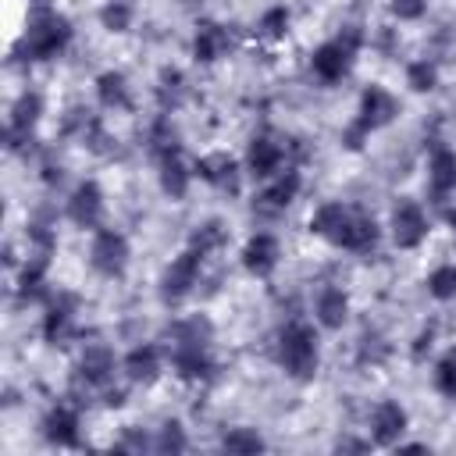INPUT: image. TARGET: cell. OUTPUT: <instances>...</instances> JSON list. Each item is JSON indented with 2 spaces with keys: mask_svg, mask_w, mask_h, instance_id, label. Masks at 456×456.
Instances as JSON below:
<instances>
[{
  "mask_svg": "<svg viewBox=\"0 0 456 456\" xmlns=\"http://www.w3.org/2000/svg\"><path fill=\"white\" fill-rule=\"evenodd\" d=\"M221 449L224 452H239V456H253V452H264V438L253 428H232L221 438Z\"/></svg>",
  "mask_w": 456,
  "mask_h": 456,
  "instance_id": "30",
  "label": "cell"
},
{
  "mask_svg": "<svg viewBox=\"0 0 456 456\" xmlns=\"http://www.w3.org/2000/svg\"><path fill=\"white\" fill-rule=\"evenodd\" d=\"M428 185L435 200H445L449 192H456V153L449 146H435L431 160H428Z\"/></svg>",
  "mask_w": 456,
  "mask_h": 456,
  "instance_id": "18",
  "label": "cell"
},
{
  "mask_svg": "<svg viewBox=\"0 0 456 456\" xmlns=\"http://www.w3.org/2000/svg\"><path fill=\"white\" fill-rule=\"evenodd\" d=\"M338 449H349V452H363L367 445H363V442H353V438H346V442H338Z\"/></svg>",
  "mask_w": 456,
  "mask_h": 456,
  "instance_id": "41",
  "label": "cell"
},
{
  "mask_svg": "<svg viewBox=\"0 0 456 456\" xmlns=\"http://www.w3.org/2000/svg\"><path fill=\"white\" fill-rule=\"evenodd\" d=\"M196 175L203 182H210L214 189L239 192V164L228 153H207V157H200L196 160Z\"/></svg>",
  "mask_w": 456,
  "mask_h": 456,
  "instance_id": "16",
  "label": "cell"
},
{
  "mask_svg": "<svg viewBox=\"0 0 456 456\" xmlns=\"http://www.w3.org/2000/svg\"><path fill=\"white\" fill-rule=\"evenodd\" d=\"M210 335H214V324L196 314V317L175 321V324L167 328V349H175V346H207Z\"/></svg>",
  "mask_w": 456,
  "mask_h": 456,
  "instance_id": "23",
  "label": "cell"
},
{
  "mask_svg": "<svg viewBox=\"0 0 456 456\" xmlns=\"http://www.w3.org/2000/svg\"><path fill=\"white\" fill-rule=\"evenodd\" d=\"M75 335V296L57 292L46 299V317H43V338L50 346H64Z\"/></svg>",
  "mask_w": 456,
  "mask_h": 456,
  "instance_id": "9",
  "label": "cell"
},
{
  "mask_svg": "<svg viewBox=\"0 0 456 456\" xmlns=\"http://www.w3.org/2000/svg\"><path fill=\"white\" fill-rule=\"evenodd\" d=\"M36 4H39V7H43V4H46V0H36Z\"/></svg>",
  "mask_w": 456,
  "mask_h": 456,
  "instance_id": "43",
  "label": "cell"
},
{
  "mask_svg": "<svg viewBox=\"0 0 456 456\" xmlns=\"http://www.w3.org/2000/svg\"><path fill=\"white\" fill-rule=\"evenodd\" d=\"M296 192H299V175H296V171H285V175H278L264 192H256L253 214H256V217H278V214L296 200Z\"/></svg>",
  "mask_w": 456,
  "mask_h": 456,
  "instance_id": "10",
  "label": "cell"
},
{
  "mask_svg": "<svg viewBox=\"0 0 456 456\" xmlns=\"http://www.w3.org/2000/svg\"><path fill=\"white\" fill-rule=\"evenodd\" d=\"M171 353V367L185 378V381H203L214 374V363L207 356V346H175Z\"/></svg>",
  "mask_w": 456,
  "mask_h": 456,
  "instance_id": "19",
  "label": "cell"
},
{
  "mask_svg": "<svg viewBox=\"0 0 456 456\" xmlns=\"http://www.w3.org/2000/svg\"><path fill=\"white\" fill-rule=\"evenodd\" d=\"M378 224H374V217L370 214H363V210H356L353 214V228H349V242H346V249H353V253H370L374 246H378Z\"/></svg>",
  "mask_w": 456,
  "mask_h": 456,
  "instance_id": "28",
  "label": "cell"
},
{
  "mask_svg": "<svg viewBox=\"0 0 456 456\" xmlns=\"http://www.w3.org/2000/svg\"><path fill=\"white\" fill-rule=\"evenodd\" d=\"M125 374H128V381H135V385H150L157 374H160V349L157 346H135L128 356H125Z\"/></svg>",
  "mask_w": 456,
  "mask_h": 456,
  "instance_id": "22",
  "label": "cell"
},
{
  "mask_svg": "<svg viewBox=\"0 0 456 456\" xmlns=\"http://www.w3.org/2000/svg\"><path fill=\"white\" fill-rule=\"evenodd\" d=\"M150 150L157 153V160H160L164 153H175V150H178V132L171 128L167 118H160V121L153 125V132H150Z\"/></svg>",
  "mask_w": 456,
  "mask_h": 456,
  "instance_id": "35",
  "label": "cell"
},
{
  "mask_svg": "<svg viewBox=\"0 0 456 456\" xmlns=\"http://www.w3.org/2000/svg\"><path fill=\"white\" fill-rule=\"evenodd\" d=\"M100 21H103V28H110V32H128V25H132V7H128L125 0H110V4L100 7Z\"/></svg>",
  "mask_w": 456,
  "mask_h": 456,
  "instance_id": "33",
  "label": "cell"
},
{
  "mask_svg": "<svg viewBox=\"0 0 456 456\" xmlns=\"http://www.w3.org/2000/svg\"><path fill=\"white\" fill-rule=\"evenodd\" d=\"M403 431H406V410H403L399 403H392V399L378 403V406H374V417H370V435H374V442H378V445H395Z\"/></svg>",
  "mask_w": 456,
  "mask_h": 456,
  "instance_id": "17",
  "label": "cell"
},
{
  "mask_svg": "<svg viewBox=\"0 0 456 456\" xmlns=\"http://www.w3.org/2000/svg\"><path fill=\"white\" fill-rule=\"evenodd\" d=\"M278 256H281V246H278V239L267 235V232H256V235L242 246V267H246L249 274H256V278H267V274L278 267Z\"/></svg>",
  "mask_w": 456,
  "mask_h": 456,
  "instance_id": "12",
  "label": "cell"
},
{
  "mask_svg": "<svg viewBox=\"0 0 456 456\" xmlns=\"http://www.w3.org/2000/svg\"><path fill=\"white\" fill-rule=\"evenodd\" d=\"M71 43V21L57 11H46L39 7L32 18H28V28L18 43V53L28 57V61H50L57 57L64 46Z\"/></svg>",
  "mask_w": 456,
  "mask_h": 456,
  "instance_id": "2",
  "label": "cell"
},
{
  "mask_svg": "<svg viewBox=\"0 0 456 456\" xmlns=\"http://www.w3.org/2000/svg\"><path fill=\"white\" fill-rule=\"evenodd\" d=\"M289 32V11L285 7H271L264 18H260V36L264 39H281Z\"/></svg>",
  "mask_w": 456,
  "mask_h": 456,
  "instance_id": "37",
  "label": "cell"
},
{
  "mask_svg": "<svg viewBox=\"0 0 456 456\" xmlns=\"http://www.w3.org/2000/svg\"><path fill=\"white\" fill-rule=\"evenodd\" d=\"M445 221H449V224H452V232H456V210H449V214H445Z\"/></svg>",
  "mask_w": 456,
  "mask_h": 456,
  "instance_id": "42",
  "label": "cell"
},
{
  "mask_svg": "<svg viewBox=\"0 0 456 456\" xmlns=\"http://www.w3.org/2000/svg\"><path fill=\"white\" fill-rule=\"evenodd\" d=\"M200 253L196 249H185L182 256H175L167 267H164V274H160V299L167 303V306H175V303H182L189 292H192V285H196V278H200Z\"/></svg>",
  "mask_w": 456,
  "mask_h": 456,
  "instance_id": "5",
  "label": "cell"
},
{
  "mask_svg": "<svg viewBox=\"0 0 456 456\" xmlns=\"http://www.w3.org/2000/svg\"><path fill=\"white\" fill-rule=\"evenodd\" d=\"M43 435L50 445H78V413L71 406H53L43 417Z\"/></svg>",
  "mask_w": 456,
  "mask_h": 456,
  "instance_id": "20",
  "label": "cell"
},
{
  "mask_svg": "<svg viewBox=\"0 0 456 456\" xmlns=\"http://www.w3.org/2000/svg\"><path fill=\"white\" fill-rule=\"evenodd\" d=\"M353 214H356V207H346V203H324V207L314 210V217H310V232L321 235V239H328L331 246H342V249H346V242H349V228H353Z\"/></svg>",
  "mask_w": 456,
  "mask_h": 456,
  "instance_id": "7",
  "label": "cell"
},
{
  "mask_svg": "<svg viewBox=\"0 0 456 456\" xmlns=\"http://www.w3.org/2000/svg\"><path fill=\"white\" fill-rule=\"evenodd\" d=\"M39 114H43V96H39V93H32V89H25V93L14 100V107H11L7 142H11V146H18V139H28V132H32V128H36V121H39Z\"/></svg>",
  "mask_w": 456,
  "mask_h": 456,
  "instance_id": "14",
  "label": "cell"
},
{
  "mask_svg": "<svg viewBox=\"0 0 456 456\" xmlns=\"http://www.w3.org/2000/svg\"><path fill=\"white\" fill-rule=\"evenodd\" d=\"M274 356H278V363H281V370H285L289 378H296V381H310V378L317 374V363H321L314 328L303 324V321L285 324V328L278 331Z\"/></svg>",
  "mask_w": 456,
  "mask_h": 456,
  "instance_id": "1",
  "label": "cell"
},
{
  "mask_svg": "<svg viewBox=\"0 0 456 456\" xmlns=\"http://www.w3.org/2000/svg\"><path fill=\"white\" fill-rule=\"evenodd\" d=\"M185 431H182V424L178 420H167V424H160V431H157V438H153V449L157 452H185Z\"/></svg>",
  "mask_w": 456,
  "mask_h": 456,
  "instance_id": "34",
  "label": "cell"
},
{
  "mask_svg": "<svg viewBox=\"0 0 456 456\" xmlns=\"http://www.w3.org/2000/svg\"><path fill=\"white\" fill-rule=\"evenodd\" d=\"M68 217L78 224V228H96L100 217H103V192L96 182H82L71 200H68Z\"/></svg>",
  "mask_w": 456,
  "mask_h": 456,
  "instance_id": "13",
  "label": "cell"
},
{
  "mask_svg": "<svg viewBox=\"0 0 456 456\" xmlns=\"http://www.w3.org/2000/svg\"><path fill=\"white\" fill-rule=\"evenodd\" d=\"M424 235H428V217H424V210H420L413 200H399V203L392 207V239H395V246H399V249H413V246L424 242Z\"/></svg>",
  "mask_w": 456,
  "mask_h": 456,
  "instance_id": "8",
  "label": "cell"
},
{
  "mask_svg": "<svg viewBox=\"0 0 456 456\" xmlns=\"http://www.w3.org/2000/svg\"><path fill=\"white\" fill-rule=\"evenodd\" d=\"M424 7H428V0H392V14L399 21H417L424 14Z\"/></svg>",
  "mask_w": 456,
  "mask_h": 456,
  "instance_id": "38",
  "label": "cell"
},
{
  "mask_svg": "<svg viewBox=\"0 0 456 456\" xmlns=\"http://www.w3.org/2000/svg\"><path fill=\"white\" fill-rule=\"evenodd\" d=\"M89 264L103 278H121L128 267V239L114 228H100L93 235V246H89Z\"/></svg>",
  "mask_w": 456,
  "mask_h": 456,
  "instance_id": "4",
  "label": "cell"
},
{
  "mask_svg": "<svg viewBox=\"0 0 456 456\" xmlns=\"http://www.w3.org/2000/svg\"><path fill=\"white\" fill-rule=\"evenodd\" d=\"M110 374H114V353L107 346H86L78 360V378L86 385H107Z\"/></svg>",
  "mask_w": 456,
  "mask_h": 456,
  "instance_id": "21",
  "label": "cell"
},
{
  "mask_svg": "<svg viewBox=\"0 0 456 456\" xmlns=\"http://www.w3.org/2000/svg\"><path fill=\"white\" fill-rule=\"evenodd\" d=\"M118 449H121V452H142V449H153V442H150L146 435H139L135 428H128L125 438L118 442Z\"/></svg>",
  "mask_w": 456,
  "mask_h": 456,
  "instance_id": "39",
  "label": "cell"
},
{
  "mask_svg": "<svg viewBox=\"0 0 456 456\" xmlns=\"http://www.w3.org/2000/svg\"><path fill=\"white\" fill-rule=\"evenodd\" d=\"M435 388L449 399H456V349L445 353L438 363H435Z\"/></svg>",
  "mask_w": 456,
  "mask_h": 456,
  "instance_id": "36",
  "label": "cell"
},
{
  "mask_svg": "<svg viewBox=\"0 0 456 456\" xmlns=\"http://www.w3.org/2000/svg\"><path fill=\"white\" fill-rule=\"evenodd\" d=\"M346 317H349V296L342 289H335V285L321 289L317 292V321L335 331V328L346 324Z\"/></svg>",
  "mask_w": 456,
  "mask_h": 456,
  "instance_id": "25",
  "label": "cell"
},
{
  "mask_svg": "<svg viewBox=\"0 0 456 456\" xmlns=\"http://www.w3.org/2000/svg\"><path fill=\"white\" fill-rule=\"evenodd\" d=\"M224 242H228V228H224V221H217V217H210V221L196 224V232L189 235V249H196L200 256H207V253L221 249Z\"/></svg>",
  "mask_w": 456,
  "mask_h": 456,
  "instance_id": "27",
  "label": "cell"
},
{
  "mask_svg": "<svg viewBox=\"0 0 456 456\" xmlns=\"http://www.w3.org/2000/svg\"><path fill=\"white\" fill-rule=\"evenodd\" d=\"M232 46V36L224 25L217 21H200L196 25V36H192V57L200 64H214L217 57H224V50Z\"/></svg>",
  "mask_w": 456,
  "mask_h": 456,
  "instance_id": "15",
  "label": "cell"
},
{
  "mask_svg": "<svg viewBox=\"0 0 456 456\" xmlns=\"http://www.w3.org/2000/svg\"><path fill=\"white\" fill-rule=\"evenodd\" d=\"M360 43H363V36H360V28H356V25L342 28V36H338V39H331V43H324V46H317V50H314V57H310L314 75H317L321 82H338V78L349 71L353 53L360 50Z\"/></svg>",
  "mask_w": 456,
  "mask_h": 456,
  "instance_id": "3",
  "label": "cell"
},
{
  "mask_svg": "<svg viewBox=\"0 0 456 456\" xmlns=\"http://www.w3.org/2000/svg\"><path fill=\"white\" fill-rule=\"evenodd\" d=\"M157 164H160V189L171 200H185V192H189V167H185L182 153L178 150L175 153H164Z\"/></svg>",
  "mask_w": 456,
  "mask_h": 456,
  "instance_id": "24",
  "label": "cell"
},
{
  "mask_svg": "<svg viewBox=\"0 0 456 456\" xmlns=\"http://www.w3.org/2000/svg\"><path fill=\"white\" fill-rule=\"evenodd\" d=\"M157 82H160V86H157L160 107H164V110H175V107L185 100V78H182V71H175V68H164Z\"/></svg>",
  "mask_w": 456,
  "mask_h": 456,
  "instance_id": "29",
  "label": "cell"
},
{
  "mask_svg": "<svg viewBox=\"0 0 456 456\" xmlns=\"http://www.w3.org/2000/svg\"><path fill=\"white\" fill-rule=\"evenodd\" d=\"M121 403H125V392L121 388H110L107 392V406H121Z\"/></svg>",
  "mask_w": 456,
  "mask_h": 456,
  "instance_id": "40",
  "label": "cell"
},
{
  "mask_svg": "<svg viewBox=\"0 0 456 456\" xmlns=\"http://www.w3.org/2000/svg\"><path fill=\"white\" fill-rule=\"evenodd\" d=\"M96 96H100L103 107L125 110V107H128V82H125V75H121V71H103V75L96 78Z\"/></svg>",
  "mask_w": 456,
  "mask_h": 456,
  "instance_id": "26",
  "label": "cell"
},
{
  "mask_svg": "<svg viewBox=\"0 0 456 456\" xmlns=\"http://www.w3.org/2000/svg\"><path fill=\"white\" fill-rule=\"evenodd\" d=\"M428 292L435 299H456V264H442L428 274Z\"/></svg>",
  "mask_w": 456,
  "mask_h": 456,
  "instance_id": "32",
  "label": "cell"
},
{
  "mask_svg": "<svg viewBox=\"0 0 456 456\" xmlns=\"http://www.w3.org/2000/svg\"><path fill=\"white\" fill-rule=\"evenodd\" d=\"M395 114H399V100L388 93V89H381V86H367L363 89V96H360V110H356V125L370 135L374 128H385L388 121H395Z\"/></svg>",
  "mask_w": 456,
  "mask_h": 456,
  "instance_id": "6",
  "label": "cell"
},
{
  "mask_svg": "<svg viewBox=\"0 0 456 456\" xmlns=\"http://www.w3.org/2000/svg\"><path fill=\"white\" fill-rule=\"evenodd\" d=\"M281 157H285V146L274 135L260 132V135H253V142L246 150V167L253 178H271L281 167Z\"/></svg>",
  "mask_w": 456,
  "mask_h": 456,
  "instance_id": "11",
  "label": "cell"
},
{
  "mask_svg": "<svg viewBox=\"0 0 456 456\" xmlns=\"http://www.w3.org/2000/svg\"><path fill=\"white\" fill-rule=\"evenodd\" d=\"M406 86H410L413 93H431V89L438 86V68H435L431 61H413V64H406Z\"/></svg>",
  "mask_w": 456,
  "mask_h": 456,
  "instance_id": "31",
  "label": "cell"
}]
</instances>
